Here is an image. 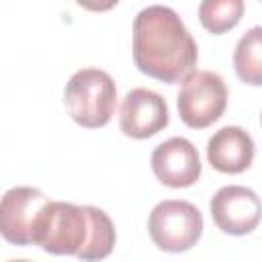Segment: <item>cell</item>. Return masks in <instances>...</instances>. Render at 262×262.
I'll list each match as a JSON object with an SVG mask.
<instances>
[{"mask_svg":"<svg viewBox=\"0 0 262 262\" xmlns=\"http://www.w3.org/2000/svg\"><path fill=\"white\" fill-rule=\"evenodd\" d=\"M31 244L55 256L96 262L113 252L115 225L98 207L47 201L33 221Z\"/></svg>","mask_w":262,"mask_h":262,"instance_id":"1","label":"cell"},{"mask_svg":"<svg viewBox=\"0 0 262 262\" xmlns=\"http://www.w3.org/2000/svg\"><path fill=\"white\" fill-rule=\"evenodd\" d=\"M199 47L182 18L162 4L145 6L133 20V61L139 72L166 84L194 72Z\"/></svg>","mask_w":262,"mask_h":262,"instance_id":"2","label":"cell"},{"mask_svg":"<svg viewBox=\"0 0 262 262\" xmlns=\"http://www.w3.org/2000/svg\"><path fill=\"white\" fill-rule=\"evenodd\" d=\"M63 102L78 125L86 129L104 127L117 106L115 80L104 70L82 68L68 80Z\"/></svg>","mask_w":262,"mask_h":262,"instance_id":"3","label":"cell"},{"mask_svg":"<svg viewBox=\"0 0 262 262\" xmlns=\"http://www.w3.org/2000/svg\"><path fill=\"white\" fill-rule=\"evenodd\" d=\"M203 215L188 201H160L147 219L151 242L164 252H186L203 235Z\"/></svg>","mask_w":262,"mask_h":262,"instance_id":"4","label":"cell"},{"mask_svg":"<svg viewBox=\"0 0 262 262\" xmlns=\"http://www.w3.org/2000/svg\"><path fill=\"white\" fill-rule=\"evenodd\" d=\"M176 106L186 127L205 129L223 115L227 106V86L219 74L194 70L182 80Z\"/></svg>","mask_w":262,"mask_h":262,"instance_id":"5","label":"cell"},{"mask_svg":"<svg viewBox=\"0 0 262 262\" xmlns=\"http://www.w3.org/2000/svg\"><path fill=\"white\" fill-rule=\"evenodd\" d=\"M215 225L229 235H246L258 227L260 221V199L258 194L239 184L219 188L209 203Z\"/></svg>","mask_w":262,"mask_h":262,"instance_id":"6","label":"cell"},{"mask_svg":"<svg viewBox=\"0 0 262 262\" xmlns=\"http://www.w3.org/2000/svg\"><path fill=\"white\" fill-rule=\"evenodd\" d=\"M170 113L164 96L149 88H133L125 94L119 111V127L127 137L147 139L168 125Z\"/></svg>","mask_w":262,"mask_h":262,"instance_id":"7","label":"cell"},{"mask_svg":"<svg viewBox=\"0 0 262 262\" xmlns=\"http://www.w3.org/2000/svg\"><path fill=\"white\" fill-rule=\"evenodd\" d=\"M156 178L170 188L192 186L201 176V158L196 147L184 137H170L162 141L149 158Z\"/></svg>","mask_w":262,"mask_h":262,"instance_id":"8","label":"cell"},{"mask_svg":"<svg viewBox=\"0 0 262 262\" xmlns=\"http://www.w3.org/2000/svg\"><path fill=\"white\" fill-rule=\"evenodd\" d=\"M49 199L33 186H14L0 196V235L14 246L31 244V227Z\"/></svg>","mask_w":262,"mask_h":262,"instance_id":"9","label":"cell"},{"mask_svg":"<svg viewBox=\"0 0 262 262\" xmlns=\"http://www.w3.org/2000/svg\"><path fill=\"white\" fill-rule=\"evenodd\" d=\"M254 154L256 147L252 135L237 125L221 127L207 141V160L223 174H239L248 170L254 162Z\"/></svg>","mask_w":262,"mask_h":262,"instance_id":"10","label":"cell"},{"mask_svg":"<svg viewBox=\"0 0 262 262\" xmlns=\"http://www.w3.org/2000/svg\"><path fill=\"white\" fill-rule=\"evenodd\" d=\"M233 68L242 82L260 86L262 84V29L252 27L235 45Z\"/></svg>","mask_w":262,"mask_h":262,"instance_id":"11","label":"cell"},{"mask_svg":"<svg viewBox=\"0 0 262 262\" xmlns=\"http://www.w3.org/2000/svg\"><path fill=\"white\" fill-rule=\"evenodd\" d=\"M244 8L242 0H205L199 6V20L209 33L223 35L239 23Z\"/></svg>","mask_w":262,"mask_h":262,"instance_id":"12","label":"cell"},{"mask_svg":"<svg viewBox=\"0 0 262 262\" xmlns=\"http://www.w3.org/2000/svg\"><path fill=\"white\" fill-rule=\"evenodd\" d=\"M8 262H31V260H8Z\"/></svg>","mask_w":262,"mask_h":262,"instance_id":"13","label":"cell"}]
</instances>
